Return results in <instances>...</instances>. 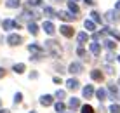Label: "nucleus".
Returning <instances> with one entry per match:
<instances>
[{"label":"nucleus","instance_id":"f257e3e1","mask_svg":"<svg viewBox=\"0 0 120 113\" xmlns=\"http://www.w3.org/2000/svg\"><path fill=\"white\" fill-rule=\"evenodd\" d=\"M45 47H47L49 54H52L54 57H61V54H63V51H61L59 44H57L56 40H47L45 42Z\"/></svg>","mask_w":120,"mask_h":113},{"label":"nucleus","instance_id":"f03ea898","mask_svg":"<svg viewBox=\"0 0 120 113\" xmlns=\"http://www.w3.org/2000/svg\"><path fill=\"white\" fill-rule=\"evenodd\" d=\"M106 21L108 23H113V24H118L120 23V16L117 11H108L106 12Z\"/></svg>","mask_w":120,"mask_h":113},{"label":"nucleus","instance_id":"7ed1b4c3","mask_svg":"<svg viewBox=\"0 0 120 113\" xmlns=\"http://www.w3.org/2000/svg\"><path fill=\"white\" fill-rule=\"evenodd\" d=\"M68 72H70V73H73V75H78V73L84 72V66H82L80 63H71V64L68 66Z\"/></svg>","mask_w":120,"mask_h":113},{"label":"nucleus","instance_id":"20e7f679","mask_svg":"<svg viewBox=\"0 0 120 113\" xmlns=\"http://www.w3.org/2000/svg\"><path fill=\"white\" fill-rule=\"evenodd\" d=\"M57 18L63 19V21H75V19H77V16H75V14H71V12L61 11V12H57Z\"/></svg>","mask_w":120,"mask_h":113},{"label":"nucleus","instance_id":"39448f33","mask_svg":"<svg viewBox=\"0 0 120 113\" xmlns=\"http://www.w3.org/2000/svg\"><path fill=\"white\" fill-rule=\"evenodd\" d=\"M7 42H9V45H19L23 42V38L19 35H16V33H12V35L7 37Z\"/></svg>","mask_w":120,"mask_h":113},{"label":"nucleus","instance_id":"423d86ee","mask_svg":"<svg viewBox=\"0 0 120 113\" xmlns=\"http://www.w3.org/2000/svg\"><path fill=\"white\" fill-rule=\"evenodd\" d=\"M59 30H61V33H63V37H66V38L73 37V33H75V31H73V28H71V26H68V24H63Z\"/></svg>","mask_w":120,"mask_h":113},{"label":"nucleus","instance_id":"0eeeda50","mask_svg":"<svg viewBox=\"0 0 120 113\" xmlns=\"http://www.w3.org/2000/svg\"><path fill=\"white\" fill-rule=\"evenodd\" d=\"M42 28H44V31H45V33H49V35H52V33L56 31L54 23H51V21H45V23L42 24Z\"/></svg>","mask_w":120,"mask_h":113},{"label":"nucleus","instance_id":"6e6552de","mask_svg":"<svg viewBox=\"0 0 120 113\" xmlns=\"http://www.w3.org/2000/svg\"><path fill=\"white\" fill-rule=\"evenodd\" d=\"M2 26H4V30H11V28H19V24L16 23V21H12V19H5L2 23Z\"/></svg>","mask_w":120,"mask_h":113},{"label":"nucleus","instance_id":"1a4fd4ad","mask_svg":"<svg viewBox=\"0 0 120 113\" xmlns=\"http://www.w3.org/2000/svg\"><path fill=\"white\" fill-rule=\"evenodd\" d=\"M78 85H80V82L75 80V78H70V80L66 82V89H70V90H77Z\"/></svg>","mask_w":120,"mask_h":113},{"label":"nucleus","instance_id":"9d476101","mask_svg":"<svg viewBox=\"0 0 120 113\" xmlns=\"http://www.w3.org/2000/svg\"><path fill=\"white\" fill-rule=\"evenodd\" d=\"M108 92L111 94V99H117L118 98V87L115 83H108Z\"/></svg>","mask_w":120,"mask_h":113},{"label":"nucleus","instance_id":"9b49d317","mask_svg":"<svg viewBox=\"0 0 120 113\" xmlns=\"http://www.w3.org/2000/svg\"><path fill=\"white\" fill-rule=\"evenodd\" d=\"M90 78H92V80H96V82H103V73L99 72V70H92V72H90Z\"/></svg>","mask_w":120,"mask_h":113},{"label":"nucleus","instance_id":"f8f14e48","mask_svg":"<svg viewBox=\"0 0 120 113\" xmlns=\"http://www.w3.org/2000/svg\"><path fill=\"white\" fill-rule=\"evenodd\" d=\"M28 51L33 52V54H44V52H42V47H40V45H37V44H30V45H28Z\"/></svg>","mask_w":120,"mask_h":113},{"label":"nucleus","instance_id":"ddd939ff","mask_svg":"<svg viewBox=\"0 0 120 113\" xmlns=\"http://www.w3.org/2000/svg\"><path fill=\"white\" fill-rule=\"evenodd\" d=\"M68 106L71 108V110H77V108H80V99L78 98H71L68 101Z\"/></svg>","mask_w":120,"mask_h":113},{"label":"nucleus","instance_id":"4468645a","mask_svg":"<svg viewBox=\"0 0 120 113\" xmlns=\"http://www.w3.org/2000/svg\"><path fill=\"white\" fill-rule=\"evenodd\" d=\"M82 94H84L85 99H89L90 96L94 94V87H92V85H85V87H84V92H82Z\"/></svg>","mask_w":120,"mask_h":113},{"label":"nucleus","instance_id":"2eb2a0df","mask_svg":"<svg viewBox=\"0 0 120 113\" xmlns=\"http://www.w3.org/2000/svg\"><path fill=\"white\" fill-rule=\"evenodd\" d=\"M40 104H44V106H51L52 104V96H42V98H40Z\"/></svg>","mask_w":120,"mask_h":113},{"label":"nucleus","instance_id":"dca6fc26","mask_svg":"<svg viewBox=\"0 0 120 113\" xmlns=\"http://www.w3.org/2000/svg\"><path fill=\"white\" fill-rule=\"evenodd\" d=\"M90 52H92L94 56H98V54L101 52V47H99V44L96 40H94V44H90Z\"/></svg>","mask_w":120,"mask_h":113},{"label":"nucleus","instance_id":"f3484780","mask_svg":"<svg viewBox=\"0 0 120 113\" xmlns=\"http://www.w3.org/2000/svg\"><path fill=\"white\" fill-rule=\"evenodd\" d=\"M44 14L47 16V18H56V14H57V12H56L54 9H52V7H45V9H44Z\"/></svg>","mask_w":120,"mask_h":113},{"label":"nucleus","instance_id":"a211bd4d","mask_svg":"<svg viewBox=\"0 0 120 113\" xmlns=\"http://www.w3.org/2000/svg\"><path fill=\"white\" fill-rule=\"evenodd\" d=\"M12 70H14L16 73H24V70H26V66L23 64V63H18V64L12 66Z\"/></svg>","mask_w":120,"mask_h":113},{"label":"nucleus","instance_id":"6ab92c4d","mask_svg":"<svg viewBox=\"0 0 120 113\" xmlns=\"http://www.w3.org/2000/svg\"><path fill=\"white\" fill-rule=\"evenodd\" d=\"M5 5H7V7H11V9H18V7L21 5V2H19V0H7Z\"/></svg>","mask_w":120,"mask_h":113},{"label":"nucleus","instance_id":"aec40b11","mask_svg":"<svg viewBox=\"0 0 120 113\" xmlns=\"http://www.w3.org/2000/svg\"><path fill=\"white\" fill-rule=\"evenodd\" d=\"M77 38H78V44H85V42H87L89 40V37H87V33H84V31H80V33H78V37H77Z\"/></svg>","mask_w":120,"mask_h":113},{"label":"nucleus","instance_id":"412c9836","mask_svg":"<svg viewBox=\"0 0 120 113\" xmlns=\"http://www.w3.org/2000/svg\"><path fill=\"white\" fill-rule=\"evenodd\" d=\"M28 30H30L31 35H37V33H38V24L37 23H30L28 24Z\"/></svg>","mask_w":120,"mask_h":113},{"label":"nucleus","instance_id":"4be33fe9","mask_svg":"<svg viewBox=\"0 0 120 113\" xmlns=\"http://www.w3.org/2000/svg\"><path fill=\"white\" fill-rule=\"evenodd\" d=\"M68 9L73 12V14H78V11H80V7L77 5L75 2H68Z\"/></svg>","mask_w":120,"mask_h":113},{"label":"nucleus","instance_id":"5701e85b","mask_svg":"<svg viewBox=\"0 0 120 113\" xmlns=\"http://www.w3.org/2000/svg\"><path fill=\"white\" fill-rule=\"evenodd\" d=\"M84 26H85V30H90V31L96 30V23H94V21H85Z\"/></svg>","mask_w":120,"mask_h":113},{"label":"nucleus","instance_id":"b1692460","mask_svg":"<svg viewBox=\"0 0 120 113\" xmlns=\"http://www.w3.org/2000/svg\"><path fill=\"white\" fill-rule=\"evenodd\" d=\"M90 16H92V21H94V23H96V24H101V23H103L101 16H99L98 12H90Z\"/></svg>","mask_w":120,"mask_h":113},{"label":"nucleus","instance_id":"393cba45","mask_svg":"<svg viewBox=\"0 0 120 113\" xmlns=\"http://www.w3.org/2000/svg\"><path fill=\"white\" fill-rule=\"evenodd\" d=\"M96 94H98V99H99V101H105V99H106V89H99Z\"/></svg>","mask_w":120,"mask_h":113},{"label":"nucleus","instance_id":"a878e982","mask_svg":"<svg viewBox=\"0 0 120 113\" xmlns=\"http://www.w3.org/2000/svg\"><path fill=\"white\" fill-rule=\"evenodd\" d=\"M105 47H106V49H110V51H113V49L117 47V44H115L113 40H105Z\"/></svg>","mask_w":120,"mask_h":113},{"label":"nucleus","instance_id":"bb28decb","mask_svg":"<svg viewBox=\"0 0 120 113\" xmlns=\"http://www.w3.org/2000/svg\"><path fill=\"white\" fill-rule=\"evenodd\" d=\"M105 31H106V33H111V35H113L117 40H120V31H117V30H110V28H106Z\"/></svg>","mask_w":120,"mask_h":113},{"label":"nucleus","instance_id":"cd10ccee","mask_svg":"<svg viewBox=\"0 0 120 113\" xmlns=\"http://www.w3.org/2000/svg\"><path fill=\"white\" fill-rule=\"evenodd\" d=\"M77 54H78L80 57H85V59H89V57H87V52L84 51V47H82V45H80V47L77 49Z\"/></svg>","mask_w":120,"mask_h":113},{"label":"nucleus","instance_id":"c85d7f7f","mask_svg":"<svg viewBox=\"0 0 120 113\" xmlns=\"http://www.w3.org/2000/svg\"><path fill=\"white\" fill-rule=\"evenodd\" d=\"M82 113H94V110H92V106H89V104H84V106H82Z\"/></svg>","mask_w":120,"mask_h":113},{"label":"nucleus","instance_id":"c756f323","mask_svg":"<svg viewBox=\"0 0 120 113\" xmlns=\"http://www.w3.org/2000/svg\"><path fill=\"white\" fill-rule=\"evenodd\" d=\"M110 113H120V106L118 104H111L110 106Z\"/></svg>","mask_w":120,"mask_h":113},{"label":"nucleus","instance_id":"7c9ffc66","mask_svg":"<svg viewBox=\"0 0 120 113\" xmlns=\"http://www.w3.org/2000/svg\"><path fill=\"white\" fill-rule=\"evenodd\" d=\"M54 108H56V111H57V113H61V111H64V103H57V104H56V106H54Z\"/></svg>","mask_w":120,"mask_h":113},{"label":"nucleus","instance_id":"2f4dec72","mask_svg":"<svg viewBox=\"0 0 120 113\" xmlns=\"http://www.w3.org/2000/svg\"><path fill=\"white\" fill-rule=\"evenodd\" d=\"M28 5H33V7L42 5V0H30V2H28Z\"/></svg>","mask_w":120,"mask_h":113},{"label":"nucleus","instance_id":"473e14b6","mask_svg":"<svg viewBox=\"0 0 120 113\" xmlns=\"http://www.w3.org/2000/svg\"><path fill=\"white\" fill-rule=\"evenodd\" d=\"M21 101H23V94L18 92V94L14 96V103H21Z\"/></svg>","mask_w":120,"mask_h":113},{"label":"nucleus","instance_id":"72a5a7b5","mask_svg":"<svg viewBox=\"0 0 120 113\" xmlns=\"http://www.w3.org/2000/svg\"><path fill=\"white\" fill-rule=\"evenodd\" d=\"M56 98L64 99V98H66V92H64V90H57V92H56Z\"/></svg>","mask_w":120,"mask_h":113},{"label":"nucleus","instance_id":"f704fd0d","mask_svg":"<svg viewBox=\"0 0 120 113\" xmlns=\"http://www.w3.org/2000/svg\"><path fill=\"white\" fill-rule=\"evenodd\" d=\"M106 72H108L110 75H113V73H115V70H113V66H106Z\"/></svg>","mask_w":120,"mask_h":113},{"label":"nucleus","instance_id":"c9c22d12","mask_svg":"<svg viewBox=\"0 0 120 113\" xmlns=\"http://www.w3.org/2000/svg\"><path fill=\"white\" fill-rule=\"evenodd\" d=\"M113 57H115V56H113V54H111V52H110V54H106V59H108V61H111V59H113Z\"/></svg>","mask_w":120,"mask_h":113},{"label":"nucleus","instance_id":"e433bc0d","mask_svg":"<svg viewBox=\"0 0 120 113\" xmlns=\"http://www.w3.org/2000/svg\"><path fill=\"white\" fill-rule=\"evenodd\" d=\"M2 77H5V70L0 68V78H2Z\"/></svg>","mask_w":120,"mask_h":113},{"label":"nucleus","instance_id":"4c0bfd02","mask_svg":"<svg viewBox=\"0 0 120 113\" xmlns=\"http://www.w3.org/2000/svg\"><path fill=\"white\" fill-rule=\"evenodd\" d=\"M85 4H89V5H92V4H94V0H85Z\"/></svg>","mask_w":120,"mask_h":113},{"label":"nucleus","instance_id":"58836bf2","mask_svg":"<svg viewBox=\"0 0 120 113\" xmlns=\"http://www.w3.org/2000/svg\"><path fill=\"white\" fill-rule=\"evenodd\" d=\"M0 113H11L9 110H0Z\"/></svg>","mask_w":120,"mask_h":113},{"label":"nucleus","instance_id":"ea45409f","mask_svg":"<svg viewBox=\"0 0 120 113\" xmlns=\"http://www.w3.org/2000/svg\"><path fill=\"white\" fill-rule=\"evenodd\" d=\"M117 11H120V2H117Z\"/></svg>","mask_w":120,"mask_h":113},{"label":"nucleus","instance_id":"a19ab883","mask_svg":"<svg viewBox=\"0 0 120 113\" xmlns=\"http://www.w3.org/2000/svg\"><path fill=\"white\" fill-rule=\"evenodd\" d=\"M52 2H63V0H52Z\"/></svg>","mask_w":120,"mask_h":113},{"label":"nucleus","instance_id":"79ce46f5","mask_svg":"<svg viewBox=\"0 0 120 113\" xmlns=\"http://www.w3.org/2000/svg\"><path fill=\"white\" fill-rule=\"evenodd\" d=\"M0 106H2V101H0Z\"/></svg>","mask_w":120,"mask_h":113},{"label":"nucleus","instance_id":"37998d69","mask_svg":"<svg viewBox=\"0 0 120 113\" xmlns=\"http://www.w3.org/2000/svg\"><path fill=\"white\" fill-rule=\"evenodd\" d=\"M118 61H120V56H118Z\"/></svg>","mask_w":120,"mask_h":113},{"label":"nucleus","instance_id":"c03bdc74","mask_svg":"<svg viewBox=\"0 0 120 113\" xmlns=\"http://www.w3.org/2000/svg\"><path fill=\"white\" fill-rule=\"evenodd\" d=\"M31 113H35V111H31Z\"/></svg>","mask_w":120,"mask_h":113},{"label":"nucleus","instance_id":"a18cd8bd","mask_svg":"<svg viewBox=\"0 0 120 113\" xmlns=\"http://www.w3.org/2000/svg\"><path fill=\"white\" fill-rule=\"evenodd\" d=\"M118 83H120V80H118Z\"/></svg>","mask_w":120,"mask_h":113}]
</instances>
